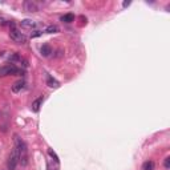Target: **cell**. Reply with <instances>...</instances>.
<instances>
[{"instance_id":"1","label":"cell","mask_w":170,"mask_h":170,"mask_svg":"<svg viewBox=\"0 0 170 170\" xmlns=\"http://www.w3.org/2000/svg\"><path fill=\"white\" fill-rule=\"evenodd\" d=\"M20 151L17 150L16 148H13L12 153H11L10 158H8V162H7V166H8V170H15L17 166V163L20 162Z\"/></svg>"},{"instance_id":"2","label":"cell","mask_w":170,"mask_h":170,"mask_svg":"<svg viewBox=\"0 0 170 170\" xmlns=\"http://www.w3.org/2000/svg\"><path fill=\"white\" fill-rule=\"evenodd\" d=\"M10 37H11V40L17 44H24L27 41V36L24 33H22V32H19L17 29H11Z\"/></svg>"},{"instance_id":"3","label":"cell","mask_w":170,"mask_h":170,"mask_svg":"<svg viewBox=\"0 0 170 170\" xmlns=\"http://www.w3.org/2000/svg\"><path fill=\"white\" fill-rule=\"evenodd\" d=\"M17 68L15 65H5V67H1L0 68V77H4V76H8V74H15L17 73Z\"/></svg>"},{"instance_id":"4","label":"cell","mask_w":170,"mask_h":170,"mask_svg":"<svg viewBox=\"0 0 170 170\" xmlns=\"http://www.w3.org/2000/svg\"><path fill=\"white\" fill-rule=\"evenodd\" d=\"M15 144H16L15 148H16L17 150L20 151V154H25L27 153V145H25V142L23 141L22 138H19V136H15Z\"/></svg>"},{"instance_id":"5","label":"cell","mask_w":170,"mask_h":170,"mask_svg":"<svg viewBox=\"0 0 170 170\" xmlns=\"http://www.w3.org/2000/svg\"><path fill=\"white\" fill-rule=\"evenodd\" d=\"M24 10L27 12H37L39 11V5L32 0H25L24 1Z\"/></svg>"},{"instance_id":"6","label":"cell","mask_w":170,"mask_h":170,"mask_svg":"<svg viewBox=\"0 0 170 170\" xmlns=\"http://www.w3.org/2000/svg\"><path fill=\"white\" fill-rule=\"evenodd\" d=\"M40 53L44 57H49L50 53H52V48H50L49 44H43V47L40 48Z\"/></svg>"},{"instance_id":"7","label":"cell","mask_w":170,"mask_h":170,"mask_svg":"<svg viewBox=\"0 0 170 170\" xmlns=\"http://www.w3.org/2000/svg\"><path fill=\"white\" fill-rule=\"evenodd\" d=\"M37 24L33 22V20H29V19H25V20H23L22 22V27L23 28H28V29H32V28H35Z\"/></svg>"},{"instance_id":"8","label":"cell","mask_w":170,"mask_h":170,"mask_svg":"<svg viewBox=\"0 0 170 170\" xmlns=\"http://www.w3.org/2000/svg\"><path fill=\"white\" fill-rule=\"evenodd\" d=\"M24 81H17L15 82V84L12 85V92L13 93H19V92H22V89L24 88Z\"/></svg>"},{"instance_id":"9","label":"cell","mask_w":170,"mask_h":170,"mask_svg":"<svg viewBox=\"0 0 170 170\" xmlns=\"http://www.w3.org/2000/svg\"><path fill=\"white\" fill-rule=\"evenodd\" d=\"M41 104H43V97H39L37 100H35L33 102H32V110H33V112H39Z\"/></svg>"},{"instance_id":"10","label":"cell","mask_w":170,"mask_h":170,"mask_svg":"<svg viewBox=\"0 0 170 170\" xmlns=\"http://www.w3.org/2000/svg\"><path fill=\"white\" fill-rule=\"evenodd\" d=\"M61 22H65V23L74 22V15L73 13H65L64 16H61Z\"/></svg>"},{"instance_id":"11","label":"cell","mask_w":170,"mask_h":170,"mask_svg":"<svg viewBox=\"0 0 170 170\" xmlns=\"http://www.w3.org/2000/svg\"><path fill=\"white\" fill-rule=\"evenodd\" d=\"M47 84H48V86H50V88H59V86H60L59 81H56L53 77H48V80H47Z\"/></svg>"},{"instance_id":"12","label":"cell","mask_w":170,"mask_h":170,"mask_svg":"<svg viewBox=\"0 0 170 170\" xmlns=\"http://www.w3.org/2000/svg\"><path fill=\"white\" fill-rule=\"evenodd\" d=\"M142 170H154V162L153 161H146V162H144Z\"/></svg>"},{"instance_id":"13","label":"cell","mask_w":170,"mask_h":170,"mask_svg":"<svg viewBox=\"0 0 170 170\" xmlns=\"http://www.w3.org/2000/svg\"><path fill=\"white\" fill-rule=\"evenodd\" d=\"M45 32H48V33H56V32H59V27H56V25H49L48 28H47Z\"/></svg>"},{"instance_id":"14","label":"cell","mask_w":170,"mask_h":170,"mask_svg":"<svg viewBox=\"0 0 170 170\" xmlns=\"http://www.w3.org/2000/svg\"><path fill=\"white\" fill-rule=\"evenodd\" d=\"M48 154H49V156L52 157V158H55V162H59V157L56 156V153H55V151H52V150H50V149H49V150H48Z\"/></svg>"},{"instance_id":"15","label":"cell","mask_w":170,"mask_h":170,"mask_svg":"<svg viewBox=\"0 0 170 170\" xmlns=\"http://www.w3.org/2000/svg\"><path fill=\"white\" fill-rule=\"evenodd\" d=\"M163 165H165V169H170V157H166L165 158V162H163Z\"/></svg>"},{"instance_id":"16","label":"cell","mask_w":170,"mask_h":170,"mask_svg":"<svg viewBox=\"0 0 170 170\" xmlns=\"http://www.w3.org/2000/svg\"><path fill=\"white\" fill-rule=\"evenodd\" d=\"M40 35H41V32H39V31H35L31 35V36H32V37H37V36H40Z\"/></svg>"},{"instance_id":"17","label":"cell","mask_w":170,"mask_h":170,"mask_svg":"<svg viewBox=\"0 0 170 170\" xmlns=\"http://www.w3.org/2000/svg\"><path fill=\"white\" fill-rule=\"evenodd\" d=\"M56 56H57V57H60V56H62V50L60 49V50H57V55H56Z\"/></svg>"},{"instance_id":"18","label":"cell","mask_w":170,"mask_h":170,"mask_svg":"<svg viewBox=\"0 0 170 170\" xmlns=\"http://www.w3.org/2000/svg\"><path fill=\"white\" fill-rule=\"evenodd\" d=\"M129 4H130V1H125V3H124V7H128Z\"/></svg>"}]
</instances>
